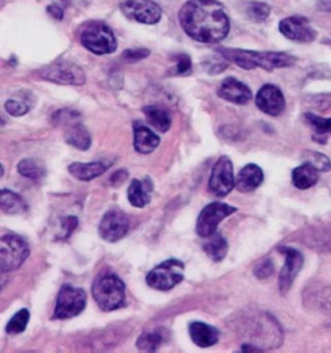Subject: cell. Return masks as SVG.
Returning <instances> with one entry per match:
<instances>
[{
    "mask_svg": "<svg viewBox=\"0 0 331 353\" xmlns=\"http://www.w3.org/2000/svg\"><path fill=\"white\" fill-rule=\"evenodd\" d=\"M30 255L28 242L19 236L8 234L0 239V272H12L20 268Z\"/></svg>",
    "mask_w": 331,
    "mask_h": 353,
    "instance_id": "8992f818",
    "label": "cell"
},
{
    "mask_svg": "<svg viewBox=\"0 0 331 353\" xmlns=\"http://www.w3.org/2000/svg\"><path fill=\"white\" fill-rule=\"evenodd\" d=\"M153 192V183L149 177L143 181L134 179L128 188V201L134 208H143L150 202V194Z\"/></svg>",
    "mask_w": 331,
    "mask_h": 353,
    "instance_id": "ffe728a7",
    "label": "cell"
},
{
    "mask_svg": "<svg viewBox=\"0 0 331 353\" xmlns=\"http://www.w3.org/2000/svg\"><path fill=\"white\" fill-rule=\"evenodd\" d=\"M183 30L197 42L214 44L224 41L230 23L224 7L217 0H189L179 12Z\"/></svg>",
    "mask_w": 331,
    "mask_h": 353,
    "instance_id": "6da1fadb",
    "label": "cell"
},
{
    "mask_svg": "<svg viewBox=\"0 0 331 353\" xmlns=\"http://www.w3.org/2000/svg\"><path fill=\"white\" fill-rule=\"evenodd\" d=\"M3 175H4V168H3V166H1V163H0V179L3 177Z\"/></svg>",
    "mask_w": 331,
    "mask_h": 353,
    "instance_id": "7bdbcfd3",
    "label": "cell"
},
{
    "mask_svg": "<svg viewBox=\"0 0 331 353\" xmlns=\"http://www.w3.org/2000/svg\"><path fill=\"white\" fill-rule=\"evenodd\" d=\"M149 54H150V51L149 50H144V48H141V50H139V48H136V50H127V51L123 52V59L127 60V61H130V63H134V61L143 60L145 57H148Z\"/></svg>",
    "mask_w": 331,
    "mask_h": 353,
    "instance_id": "74e56055",
    "label": "cell"
},
{
    "mask_svg": "<svg viewBox=\"0 0 331 353\" xmlns=\"http://www.w3.org/2000/svg\"><path fill=\"white\" fill-rule=\"evenodd\" d=\"M121 8L126 17L145 25H154L162 19L161 7L152 0H126Z\"/></svg>",
    "mask_w": 331,
    "mask_h": 353,
    "instance_id": "8fae6325",
    "label": "cell"
},
{
    "mask_svg": "<svg viewBox=\"0 0 331 353\" xmlns=\"http://www.w3.org/2000/svg\"><path fill=\"white\" fill-rule=\"evenodd\" d=\"M312 301L316 304L320 312L331 314V286L323 288L322 290L319 291Z\"/></svg>",
    "mask_w": 331,
    "mask_h": 353,
    "instance_id": "836d02e7",
    "label": "cell"
},
{
    "mask_svg": "<svg viewBox=\"0 0 331 353\" xmlns=\"http://www.w3.org/2000/svg\"><path fill=\"white\" fill-rule=\"evenodd\" d=\"M47 12L51 14L53 19H56V20H62V17H63V11H62L61 7L57 6V4L48 6V7H47Z\"/></svg>",
    "mask_w": 331,
    "mask_h": 353,
    "instance_id": "ab89813d",
    "label": "cell"
},
{
    "mask_svg": "<svg viewBox=\"0 0 331 353\" xmlns=\"http://www.w3.org/2000/svg\"><path fill=\"white\" fill-rule=\"evenodd\" d=\"M185 265L177 259L166 260L161 265L150 270L146 276V283L154 290L168 291L184 280Z\"/></svg>",
    "mask_w": 331,
    "mask_h": 353,
    "instance_id": "5b68a950",
    "label": "cell"
},
{
    "mask_svg": "<svg viewBox=\"0 0 331 353\" xmlns=\"http://www.w3.org/2000/svg\"><path fill=\"white\" fill-rule=\"evenodd\" d=\"M263 180H264L263 170L254 163H250L238 172L236 188L241 193H250L260 187Z\"/></svg>",
    "mask_w": 331,
    "mask_h": 353,
    "instance_id": "d6986e66",
    "label": "cell"
},
{
    "mask_svg": "<svg viewBox=\"0 0 331 353\" xmlns=\"http://www.w3.org/2000/svg\"><path fill=\"white\" fill-rule=\"evenodd\" d=\"M248 13L254 21H265L270 14V7L265 3L252 1L248 7Z\"/></svg>",
    "mask_w": 331,
    "mask_h": 353,
    "instance_id": "1f68e13d",
    "label": "cell"
},
{
    "mask_svg": "<svg viewBox=\"0 0 331 353\" xmlns=\"http://www.w3.org/2000/svg\"><path fill=\"white\" fill-rule=\"evenodd\" d=\"M279 251L285 255V265L279 273V286L282 294H286L291 289L294 280L297 279L303 267V255L300 251L292 248H279Z\"/></svg>",
    "mask_w": 331,
    "mask_h": 353,
    "instance_id": "5bb4252c",
    "label": "cell"
},
{
    "mask_svg": "<svg viewBox=\"0 0 331 353\" xmlns=\"http://www.w3.org/2000/svg\"><path fill=\"white\" fill-rule=\"evenodd\" d=\"M4 108H6V112L12 117H22L29 112L28 104H25L20 100H14V99L8 100L4 105Z\"/></svg>",
    "mask_w": 331,
    "mask_h": 353,
    "instance_id": "d590c367",
    "label": "cell"
},
{
    "mask_svg": "<svg viewBox=\"0 0 331 353\" xmlns=\"http://www.w3.org/2000/svg\"><path fill=\"white\" fill-rule=\"evenodd\" d=\"M79 122H81V114L72 109H61L53 114L54 125L69 127V125H75Z\"/></svg>",
    "mask_w": 331,
    "mask_h": 353,
    "instance_id": "4dcf8cb0",
    "label": "cell"
},
{
    "mask_svg": "<svg viewBox=\"0 0 331 353\" xmlns=\"http://www.w3.org/2000/svg\"><path fill=\"white\" fill-rule=\"evenodd\" d=\"M17 170L23 177L31 180H41L46 176L44 165L37 159H23L17 166Z\"/></svg>",
    "mask_w": 331,
    "mask_h": 353,
    "instance_id": "83f0119b",
    "label": "cell"
},
{
    "mask_svg": "<svg viewBox=\"0 0 331 353\" xmlns=\"http://www.w3.org/2000/svg\"><path fill=\"white\" fill-rule=\"evenodd\" d=\"M189 335L193 343L201 348L212 347L220 339V332L217 327L201 321L192 322L189 325Z\"/></svg>",
    "mask_w": 331,
    "mask_h": 353,
    "instance_id": "ac0fdd59",
    "label": "cell"
},
{
    "mask_svg": "<svg viewBox=\"0 0 331 353\" xmlns=\"http://www.w3.org/2000/svg\"><path fill=\"white\" fill-rule=\"evenodd\" d=\"M176 65L175 69H174V74L177 75H185V74L190 73L192 70V60L188 54H177L175 57Z\"/></svg>",
    "mask_w": 331,
    "mask_h": 353,
    "instance_id": "8d00e7d4",
    "label": "cell"
},
{
    "mask_svg": "<svg viewBox=\"0 0 331 353\" xmlns=\"http://www.w3.org/2000/svg\"><path fill=\"white\" fill-rule=\"evenodd\" d=\"M317 181H319V171L307 162L292 170V184L298 189L301 190L310 189L313 185H316Z\"/></svg>",
    "mask_w": 331,
    "mask_h": 353,
    "instance_id": "cb8c5ba5",
    "label": "cell"
},
{
    "mask_svg": "<svg viewBox=\"0 0 331 353\" xmlns=\"http://www.w3.org/2000/svg\"><path fill=\"white\" fill-rule=\"evenodd\" d=\"M274 272V265L270 259H263L254 267V274L259 280H267Z\"/></svg>",
    "mask_w": 331,
    "mask_h": 353,
    "instance_id": "e575fe53",
    "label": "cell"
},
{
    "mask_svg": "<svg viewBox=\"0 0 331 353\" xmlns=\"http://www.w3.org/2000/svg\"><path fill=\"white\" fill-rule=\"evenodd\" d=\"M78 219L75 216H68L61 220L62 230H63V239H68L72 234V230L78 227Z\"/></svg>",
    "mask_w": 331,
    "mask_h": 353,
    "instance_id": "f35d334b",
    "label": "cell"
},
{
    "mask_svg": "<svg viewBox=\"0 0 331 353\" xmlns=\"http://www.w3.org/2000/svg\"><path fill=\"white\" fill-rule=\"evenodd\" d=\"M128 176V174L126 172V171H117L115 174L112 175L110 177V183L113 184V185H118V184H122L124 180L127 179Z\"/></svg>",
    "mask_w": 331,
    "mask_h": 353,
    "instance_id": "60d3db41",
    "label": "cell"
},
{
    "mask_svg": "<svg viewBox=\"0 0 331 353\" xmlns=\"http://www.w3.org/2000/svg\"><path fill=\"white\" fill-rule=\"evenodd\" d=\"M285 97L279 87L273 84H265L259 90L257 94V106L263 113L277 117L285 110Z\"/></svg>",
    "mask_w": 331,
    "mask_h": 353,
    "instance_id": "9a60e30c",
    "label": "cell"
},
{
    "mask_svg": "<svg viewBox=\"0 0 331 353\" xmlns=\"http://www.w3.org/2000/svg\"><path fill=\"white\" fill-rule=\"evenodd\" d=\"M305 118L310 122V125L314 128L317 135L326 136V134H331V118L325 119L310 113H307Z\"/></svg>",
    "mask_w": 331,
    "mask_h": 353,
    "instance_id": "d6a6232c",
    "label": "cell"
},
{
    "mask_svg": "<svg viewBox=\"0 0 331 353\" xmlns=\"http://www.w3.org/2000/svg\"><path fill=\"white\" fill-rule=\"evenodd\" d=\"M92 296L101 311L112 312L122 308L126 301L123 281L112 273L97 277L93 282Z\"/></svg>",
    "mask_w": 331,
    "mask_h": 353,
    "instance_id": "3957f363",
    "label": "cell"
},
{
    "mask_svg": "<svg viewBox=\"0 0 331 353\" xmlns=\"http://www.w3.org/2000/svg\"><path fill=\"white\" fill-rule=\"evenodd\" d=\"M87 303V295L82 289L74 288L72 285H63L56 301L53 319L66 320L81 314Z\"/></svg>",
    "mask_w": 331,
    "mask_h": 353,
    "instance_id": "52a82bcc",
    "label": "cell"
},
{
    "mask_svg": "<svg viewBox=\"0 0 331 353\" xmlns=\"http://www.w3.org/2000/svg\"><path fill=\"white\" fill-rule=\"evenodd\" d=\"M65 140L69 145H72L78 150H88L92 143L90 132L86 130V127L81 122L66 127Z\"/></svg>",
    "mask_w": 331,
    "mask_h": 353,
    "instance_id": "d4e9b609",
    "label": "cell"
},
{
    "mask_svg": "<svg viewBox=\"0 0 331 353\" xmlns=\"http://www.w3.org/2000/svg\"><path fill=\"white\" fill-rule=\"evenodd\" d=\"M303 159H304V162L314 167L319 172H329L331 170V161L329 159V157L319 153V152L305 150L303 153Z\"/></svg>",
    "mask_w": 331,
    "mask_h": 353,
    "instance_id": "f546056e",
    "label": "cell"
},
{
    "mask_svg": "<svg viewBox=\"0 0 331 353\" xmlns=\"http://www.w3.org/2000/svg\"><path fill=\"white\" fill-rule=\"evenodd\" d=\"M168 339V332L166 329H154L144 332L137 339V348L143 352L158 351Z\"/></svg>",
    "mask_w": 331,
    "mask_h": 353,
    "instance_id": "7402d4cb",
    "label": "cell"
},
{
    "mask_svg": "<svg viewBox=\"0 0 331 353\" xmlns=\"http://www.w3.org/2000/svg\"><path fill=\"white\" fill-rule=\"evenodd\" d=\"M236 187L233 163L227 156L220 157L211 171L208 188L217 197H225Z\"/></svg>",
    "mask_w": 331,
    "mask_h": 353,
    "instance_id": "30bf717a",
    "label": "cell"
},
{
    "mask_svg": "<svg viewBox=\"0 0 331 353\" xmlns=\"http://www.w3.org/2000/svg\"><path fill=\"white\" fill-rule=\"evenodd\" d=\"M203 251L206 252L207 256L212 261H221L227 256L228 242L221 234L214 233L207 239V242L203 245Z\"/></svg>",
    "mask_w": 331,
    "mask_h": 353,
    "instance_id": "4316f807",
    "label": "cell"
},
{
    "mask_svg": "<svg viewBox=\"0 0 331 353\" xmlns=\"http://www.w3.org/2000/svg\"><path fill=\"white\" fill-rule=\"evenodd\" d=\"M234 212H237V208L229 206L227 203L212 202L207 205L197 219V234L202 239H208L210 236L217 233L219 224Z\"/></svg>",
    "mask_w": 331,
    "mask_h": 353,
    "instance_id": "ba28073f",
    "label": "cell"
},
{
    "mask_svg": "<svg viewBox=\"0 0 331 353\" xmlns=\"http://www.w3.org/2000/svg\"><path fill=\"white\" fill-rule=\"evenodd\" d=\"M217 94L228 103L236 105L248 104V101L252 99L251 90L248 85L232 77H229L221 82L217 90Z\"/></svg>",
    "mask_w": 331,
    "mask_h": 353,
    "instance_id": "2e32d148",
    "label": "cell"
},
{
    "mask_svg": "<svg viewBox=\"0 0 331 353\" xmlns=\"http://www.w3.org/2000/svg\"><path fill=\"white\" fill-rule=\"evenodd\" d=\"M0 210L10 215H20L28 211V205L20 194L10 190H0Z\"/></svg>",
    "mask_w": 331,
    "mask_h": 353,
    "instance_id": "484cf974",
    "label": "cell"
},
{
    "mask_svg": "<svg viewBox=\"0 0 331 353\" xmlns=\"http://www.w3.org/2000/svg\"><path fill=\"white\" fill-rule=\"evenodd\" d=\"M83 47L94 54H109L117 50L113 30L101 21L88 22L81 34Z\"/></svg>",
    "mask_w": 331,
    "mask_h": 353,
    "instance_id": "277c9868",
    "label": "cell"
},
{
    "mask_svg": "<svg viewBox=\"0 0 331 353\" xmlns=\"http://www.w3.org/2000/svg\"><path fill=\"white\" fill-rule=\"evenodd\" d=\"M130 229V221L123 211L118 208L109 210L99 225V233L106 242H117L123 239Z\"/></svg>",
    "mask_w": 331,
    "mask_h": 353,
    "instance_id": "7c38bea8",
    "label": "cell"
},
{
    "mask_svg": "<svg viewBox=\"0 0 331 353\" xmlns=\"http://www.w3.org/2000/svg\"><path fill=\"white\" fill-rule=\"evenodd\" d=\"M148 123L159 132H167L171 128V115L165 108L158 105H149L143 109Z\"/></svg>",
    "mask_w": 331,
    "mask_h": 353,
    "instance_id": "44dd1931",
    "label": "cell"
},
{
    "mask_svg": "<svg viewBox=\"0 0 331 353\" xmlns=\"http://www.w3.org/2000/svg\"><path fill=\"white\" fill-rule=\"evenodd\" d=\"M29 320H30V312H29V310H26V308H22L7 323L6 332H7V334H10V335L21 334V332H25V329L28 327Z\"/></svg>",
    "mask_w": 331,
    "mask_h": 353,
    "instance_id": "f1b7e54d",
    "label": "cell"
},
{
    "mask_svg": "<svg viewBox=\"0 0 331 353\" xmlns=\"http://www.w3.org/2000/svg\"><path fill=\"white\" fill-rule=\"evenodd\" d=\"M68 170L75 179L82 181H91L96 177L101 176L108 170V167L100 162H90V163L75 162L72 163Z\"/></svg>",
    "mask_w": 331,
    "mask_h": 353,
    "instance_id": "603a6c76",
    "label": "cell"
},
{
    "mask_svg": "<svg viewBox=\"0 0 331 353\" xmlns=\"http://www.w3.org/2000/svg\"><path fill=\"white\" fill-rule=\"evenodd\" d=\"M279 29L285 38L294 42L310 43L317 38V32L312 28L310 22L299 16L283 19L279 22Z\"/></svg>",
    "mask_w": 331,
    "mask_h": 353,
    "instance_id": "4fadbf2b",
    "label": "cell"
},
{
    "mask_svg": "<svg viewBox=\"0 0 331 353\" xmlns=\"http://www.w3.org/2000/svg\"><path fill=\"white\" fill-rule=\"evenodd\" d=\"M217 52L228 61L236 63L245 70L261 68L267 72H272L274 69L292 66L297 61L294 56L283 52H259L237 48H219Z\"/></svg>",
    "mask_w": 331,
    "mask_h": 353,
    "instance_id": "7a4b0ae2",
    "label": "cell"
},
{
    "mask_svg": "<svg viewBox=\"0 0 331 353\" xmlns=\"http://www.w3.org/2000/svg\"><path fill=\"white\" fill-rule=\"evenodd\" d=\"M6 283H7V276L4 272H0V290L6 286Z\"/></svg>",
    "mask_w": 331,
    "mask_h": 353,
    "instance_id": "b9f144b4",
    "label": "cell"
},
{
    "mask_svg": "<svg viewBox=\"0 0 331 353\" xmlns=\"http://www.w3.org/2000/svg\"><path fill=\"white\" fill-rule=\"evenodd\" d=\"M161 144V137L146 125L134 122V150L140 154H150Z\"/></svg>",
    "mask_w": 331,
    "mask_h": 353,
    "instance_id": "e0dca14e",
    "label": "cell"
},
{
    "mask_svg": "<svg viewBox=\"0 0 331 353\" xmlns=\"http://www.w3.org/2000/svg\"><path fill=\"white\" fill-rule=\"evenodd\" d=\"M39 77L44 81L63 85H82L86 83V74L75 63L62 61L54 63L39 70Z\"/></svg>",
    "mask_w": 331,
    "mask_h": 353,
    "instance_id": "9c48e42d",
    "label": "cell"
}]
</instances>
